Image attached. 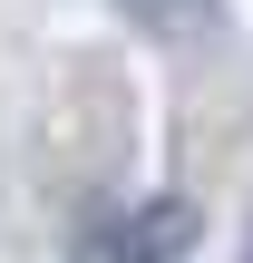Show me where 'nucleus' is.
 Here are the masks:
<instances>
[{
  "mask_svg": "<svg viewBox=\"0 0 253 263\" xmlns=\"http://www.w3.org/2000/svg\"><path fill=\"white\" fill-rule=\"evenodd\" d=\"M195 244H205V205L195 195H146L117 224L88 234V263H185Z\"/></svg>",
  "mask_w": 253,
  "mask_h": 263,
  "instance_id": "obj_1",
  "label": "nucleus"
}]
</instances>
